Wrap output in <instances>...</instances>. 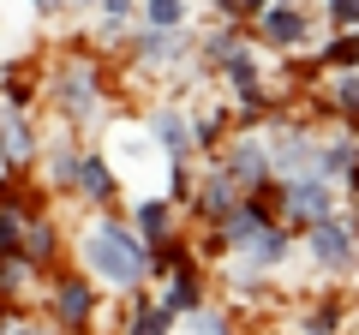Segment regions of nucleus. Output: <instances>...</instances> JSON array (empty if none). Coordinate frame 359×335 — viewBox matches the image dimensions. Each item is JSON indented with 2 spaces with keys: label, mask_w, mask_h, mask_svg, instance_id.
Segmentation results:
<instances>
[{
  "label": "nucleus",
  "mask_w": 359,
  "mask_h": 335,
  "mask_svg": "<svg viewBox=\"0 0 359 335\" xmlns=\"http://www.w3.org/2000/svg\"><path fill=\"white\" fill-rule=\"evenodd\" d=\"M269 36H276V42H299V36H306L299 13H269Z\"/></svg>",
  "instance_id": "nucleus-7"
},
{
  "label": "nucleus",
  "mask_w": 359,
  "mask_h": 335,
  "mask_svg": "<svg viewBox=\"0 0 359 335\" xmlns=\"http://www.w3.org/2000/svg\"><path fill=\"white\" fill-rule=\"evenodd\" d=\"M42 6H48V0H42Z\"/></svg>",
  "instance_id": "nucleus-21"
},
{
  "label": "nucleus",
  "mask_w": 359,
  "mask_h": 335,
  "mask_svg": "<svg viewBox=\"0 0 359 335\" xmlns=\"http://www.w3.org/2000/svg\"><path fill=\"white\" fill-rule=\"evenodd\" d=\"M66 108H72V114H90V66H78V72L66 78Z\"/></svg>",
  "instance_id": "nucleus-5"
},
{
  "label": "nucleus",
  "mask_w": 359,
  "mask_h": 335,
  "mask_svg": "<svg viewBox=\"0 0 359 335\" xmlns=\"http://www.w3.org/2000/svg\"><path fill=\"white\" fill-rule=\"evenodd\" d=\"M60 311H66V317L78 323V317H84V311H90V294H84V287H78V282H66V287H60Z\"/></svg>",
  "instance_id": "nucleus-8"
},
{
  "label": "nucleus",
  "mask_w": 359,
  "mask_h": 335,
  "mask_svg": "<svg viewBox=\"0 0 359 335\" xmlns=\"http://www.w3.org/2000/svg\"><path fill=\"white\" fill-rule=\"evenodd\" d=\"M13 245H18V221L0 216V252H13Z\"/></svg>",
  "instance_id": "nucleus-16"
},
{
  "label": "nucleus",
  "mask_w": 359,
  "mask_h": 335,
  "mask_svg": "<svg viewBox=\"0 0 359 335\" xmlns=\"http://www.w3.org/2000/svg\"><path fill=\"white\" fill-rule=\"evenodd\" d=\"M84 192H90V198H108V192H114V180H108L102 162H84Z\"/></svg>",
  "instance_id": "nucleus-9"
},
{
  "label": "nucleus",
  "mask_w": 359,
  "mask_h": 335,
  "mask_svg": "<svg viewBox=\"0 0 359 335\" xmlns=\"http://www.w3.org/2000/svg\"><path fill=\"white\" fill-rule=\"evenodd\" d=\"M311 252H318L323 264H335V270H341V264L353 258V245H347V228H330V221H323V228L311 233Z\"/></svg>",
  "instance_id": "nucleus-2"
},
{
  "label": "nucleus",
  "mask_w": 359,
  "mask_h": 335,
  "mask_svg": "<svg viewBox=\"0 0 359 335\" xmlns=\"http://www.w3.org/2000/svg\"><path fill=\"white\" fill-rule=\"evenodd\" d=\"M174 48H180L174 36H150V42H144V54H150V60H168V54H174Z\"/></svg>",
  "instance_id": "nucleus-12"
},
{
  "label": "nucleus",
  "mask_w": 359,
  "mask_h": 335,
  "mask_svg": "<svg viewBox=\"0 0 359 335\" xmlns=\"http://www.w3.org/2000/svg\"><path fill=\"white\" fill-rule=\"evenodd\" d=\"M323 204H330V192H323L318 180H299L294 198H287V210H294V216H323Z\"/></svg>",
  "instance_id": "nucleus-4"
},
{
  "label": "nucleus",
  "mask_w": 359,
  "mask_h": 335,
  "mask_svg": "<svg viewBox=\"0 0 359 335\" xmlns=\"http://www.w3.org/2000/svg\"><path fill=\"white\" fill-rule=\"evenodd\" d=\"M198 335H222V323L216 317H198Z\"/></svg>",
  "instance_id": "nucleus-18"
},
{
  "label": "nucleus",
  "mask_w": 359,
  "mask_h": 335,
  "mask_svg": "<svg viewBox=\"0 0 359 335\" xmlns=\"http://www.w3.org/2000/svg\"><path fill=\"white\" fill-rule=\"evenodd\" d=\"M162 138H168V150H180V144H186V126H180L174 114H162Z\"/></svg>",
  "instance_id": "nucleus-13"
},
{
  "label": "nucleus",
  "mask_w": 359,
  "mask_h": 335,
  "mask_svg": "<svg viewBox=\"0 0 359 335\" xmlns=\"http://www.w3.org/2000/svg\"><path fill=\"white\" fill-rule=\"evenodd\" d=\"M150 25H180V0H150Z\"/></svg>",
  "instance_id": "nucleus-10"
},
{
  "label": "nucleus",
  "mask_w": 359,
  "mask_h": 335,
  "mask_svg": "<svg viewBox=\"0 0 359 335\" xmlns=\"http://www.w3.org/2000/svg\"><path fill=\"white\" fill-rule=\"evenodd\" d=\"M341 108H359V78H347V84H341Z\"/></svg>",
  "instance_id": "nucleus-17"
},
{
  "label": "nucleus",
  "mask_w": 359,
  "mask_h": 335,
  "mask_svg": "<svg viewBox=\"0 0 359 335\" xmlns=\"http://www.w3.org/2000/svg\"><path fill=\"white\" fill-rule=\"evenodd\" d=\"M162 323H168V311H144V317L132 323V335H162Z\"/></svg>",
  "instance_id": "nucleus-11"
},
{
  "label": "nucleus",
  "mask_w": 359,
  "mask_h": 335,
  "mask_svg": "<svg viewBox=\"0 0 359 335\" xmlns=\"http://www.w3.org/2000/svg\"><path fill=\"white\" fill-rule=\"evenodd\" d=\"M233 6H264V0H233Z\"/></svg>",
  "instance_id": "nucleus-19"
},
{
  "label": "nucleus",
  "mask_w": 359,
  "mask_h": 335,
  "mask_svg": "<svg viewBox=\"0 0 359 335\" xmlns=\"http://www.w3.org/2000/svg\"><path fill=\"white\" fill-rule=\"evenodd\" d=\"M78 6H90V0H78Z\"/></svg>",
  "instance_id": "nucleus-20"
},
{
  "label": "nucleus",
  "mask_w": 359,
  "mask_h": 335,
  "mask_svg": "<svg viewBox=\"0 0 359 335\" xmlns=\"http://www.w3.org/2000/svg\"><path fill=\"white\" fill-rule=\"evenodd\" d=\"M84 258H90V270L96 275H108L114 287H132L144 275V245L132 240V233H120V228H90V245H84Z\"/></svg>",
  "instance_id": "nucleus-1"
},
{
  "label": "nucleus",
  "mask_w": 359,
  "mask_h": 335,
  "mask_svg": "<svg viewBox=\"0 0 359 335\" xmlns=\"http://www.w3.org/2000/svg\"><path fill=\"white\" fill-rule=\"evenodd\" d=\"M0 144H6V156H13V162H25V156H30V132H25V120H18L13 108L0 114Z\"/></svg>",
  "instance_id": "nucleus-3"
},
{
  "label": "nucleus",
  "mask_w": 359,
  "mask_h": 335,
  "mask_svg": "<svg viewBox=\"0 0 359 335\" xmlns=\"http://www.w3.org/2000/svg\"><path fill=\"white\" fill-rule=\"evenodd\" d=\"M228 233L245 245V252H252V245H257V233H264V216H257V210H240V216L228 221Z\"/></svg>",
  "instance_id": "nucleus-6"
},
{
  "label": "nucleus",
  "mask_w": 359,
  "mask_h": 335,
  "mask_svg": "<svg viewBox=\"0 0 359 335\" xmlns=\"http://www.w3.org/2000/svg\"><path fill=\"white\" fill-rule=\"evenodd\" d=\"M233 168H240L245 180H257V168H264V162H257V150H240V156H233Z\"/></svg>",
  "instance_id": "nucleus-15"
},
{
  "label": "nucleus",
  "mask_w": 359,
  "mask_h": 335,
  "mask_svg": "<svg viewBox=\"0 0 359 335\" xmlns=\"http://www.w3.org/2000/svg\"><path fill=\"white\" fill-rule=\"evenodd\" d=\"M138 221H144V228H150V233H162V221H168V210H162V204H144V210H138Z\"/></svg>",
  "instance_id": "nucleus-14"
}]
</instances>
